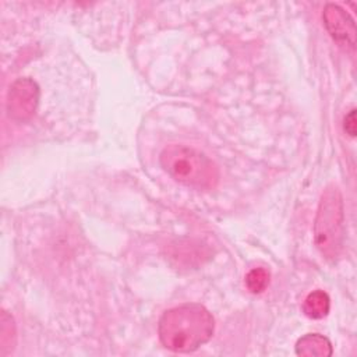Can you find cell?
<instances>
[{
    "mask_svg": "<svg viewBox=\"0 0 357 357\" xmlns=\"http://www.w3.org/2000/svg\"><path fill=\"white\" fill-rule=\"evenodd\" d=\"M269 284V272L265 268H254L245 275V286L254 293H262Z\"/></svg>",
    "mask_w": 357,
    "mask_h": 357,
    "instance_id": "ba28073f",
    "label": "cell"
},
{
    "mask_svg": "<svg viewBox=\"0 0 357 357\" xmlns=\"http://www.w3.org/2000/svg\"><path fill=\"white\" fill-rule=\"evenodd\" d=\"M215 331L212 314L201 304L187 303L165 311L158 324L160 343L174 353H190L206 343Z\"/></svg>",
    "mask_w": 357,
    "mask_h": 357,
    "instance_id": "6da1fadb",
    "label": "cell"
},
{
    "mask_svg": "<svg viewBox=\"0 0 357 357\" xmlns=\"http://www.w3.org/2000/svg\"><path fill=\"white\" fill-rule=\"evenodd\" d=\"M39 103V86L31 78L15 79L7 93V110L11 119L25 121L31 119Z\"/></svg>",
    "mask_w": 357,
    "mask_h": 357,
    "instance_id": "277c9868",
    "label": "cell"
},
{
    "mask_svg": "<svg viewBox=\"0 0 357 357\" xmlns=\"http://www.w3.org/2000/svg\"><path fill=\"white\" fill-rule=\"evenodd\" d=\"M160 165L176 181L195 188L212 190L219 183L218 166L202 152L178 144H172L160 152Z\"/></svg>",
    "mask_w": 357,
    "mask_h": 357,
    "instance_id": "7a4b0ae2",
    "label": "cell"
},
{
    "mask_svg": "<svg viewBox=\"0 0 357 357\" xmlns=\"http://www.w3.org/2000/svg\"><path fill=\"white\" fill-rule=\"evenodd\" d=\"M324 25L329 35L346 46L354 47L356 43V24L351 15L339 4L328 3L322 13Z\"/></svg>",
    "mask_w": 357,
    "mask_h": 357,
    "instance_id": "5b68a950",
    "label": "cell"
},
{
    "mask_svg": "<svg viewBox=\"0 0 357 357\" xmlns=\"http://www.w3.org/2000/svg\"><path fill=\"white\" fill-rule=\"evenodd\" d=\"M356 109H351L349 112V114H346L344 117V130L346 132L350 135V137H354L356 135Z\"/></svg>",
    "mask_w": 357,
    "mask_h": 357,
    "instance_id": "9c48e42d",
    "label": "cell"
},
{
    "mask_svg": "<svg viewBox=\"0 0 357 357\" xmlns=\"http://www.w3.org/2000/svg\"><path fill=\"white\" fill-rule=\"evenodd\" d=\"M344 208L343 198L336 185H328L319 199L314 223V241L326 259L339 257L343 248Z\"/></svg>",
    "mask_w": 357,
    "mask_h": 357,
    "instance_id": "3957f363",
    "label": "cell"
},
{
    "mask_svg": "<svg viewBox=\"0 0 357 357\" xmlns=\"http://www.w3.org/2000/svg\"><path fill=\"white\" fill-rule=\"evenodd\" d=\"M331 308L329 296L324 290H314L311 291L303 304V311L308 318L321 319L328 315Z\"/></svg>",
    "mask_w": 357,
    "mask_h": 357,
    "instance_id": "52a82bcc",
    "label": "cell"
},
{
    "mask_svg": "<svg viewBox=\"0 0 357 357\" xmlns=\"http://www.w3.org/2000/svg\"><path fill=\"white\" fill-rule=\"evenodd\" d=\"M296 353L303 357H328L332 354V344L324 335L308 333L297 340Z\"/></svg>",
    "mask_w": 357,
    "mask_h": 357,
    "instance_id": "8992f818",
    "label": "cell"
}]
</instances>
